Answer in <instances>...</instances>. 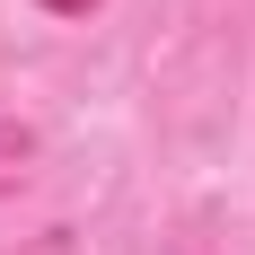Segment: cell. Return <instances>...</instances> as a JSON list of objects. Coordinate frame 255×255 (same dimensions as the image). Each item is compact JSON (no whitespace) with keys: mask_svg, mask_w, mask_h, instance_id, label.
Returning <instances> with one entry per match:
<instances>
[{"mask_svg":"<svg viewBox=\"0 0 255 255\" xmlns=\"http://www.w3.org/2000/svg\"><path fill=\"white\" fill-rule=\"evenodd\" d=\"M26 255H71V229H44V238H35Z\"/></svg>","mask_w":255,"mask_h":255,"instance_id":"obj_1","label":"cell"},{"mask_svg":"<svg viewBox=\"0 0 255 255\" xmlns=\"http://www.w3.org/2000/svg\"><path fill=\"white\" fill-rule=\"evenodd\" d=\"M35 9H53V18H88L97 0H35Z\"/></svg>","mask_w":255,"mask_h":255,"instance_id":"obj_2","label":"cell"}]
</instances>
